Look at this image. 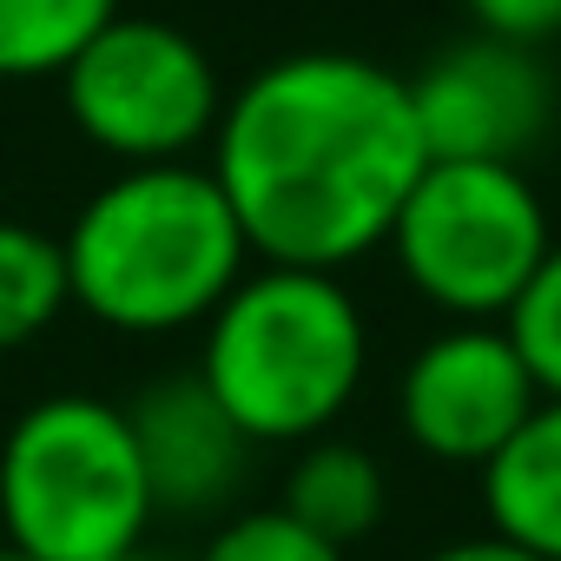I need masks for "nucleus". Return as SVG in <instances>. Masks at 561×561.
I'll return each mask as SVG.
<instances>
[{
  "mask_svg": "<svg viewBox=\"0 0 561 561\" xmlns=\"http://www.w3.org/2000/svg\"><path fill=\"white\" fill-rule=\"evenodd\" d=\"M67 305H73L67 244L41 225L0 218V351L34 344Z\"/></svg>",
  "mask_w": 561,
  "mask_h": 561,
  "instance_id": "obj_12",
  "label": "nucleus"
},
{
  "mask_svg": "<svg viewBox=\"0 0 561 561\" xmlns=\"http://www.w3.org/2000/svg\"><path fill=\"white\" fill-rule=\"evenodd\" d=\"M126 423H133L152 502L165 515H205V508H225L244 489V469H251L257 443L231 423V410L205 390L198 370L146 383L133 397Z\"/></svg>",
  "mask_w": 561,
  "mask_h": 561,
  "instance_id": "obj_9",
  "label": "nucleus"
},
{
  "mask_svg": "<svg viewBox=\"0 0 561 561\" xmlns=\"http://www.w3.org/2000/svg\"><path fill=\"white\" fill-rule=\"evenodd\" d=\"M370 370V324L337 271L264 264L244 271L231 298L205 318L198 377L231 423L264 443L324 436Z\"/></svg>",
  "mask_w": 561,
  "mask_h": 561,
  "instance_id": "obj_3",
  "label": "nucleus"
},
{
  "mask_svg": "<svg viewBox=\"0 0 561 561\" xmlns=\"http://www.w3.org/2000/svg\"><path fill=\"white\" fill-rule=\"evenodd\" d=\"M541 390L502 324H449L436 331L397 383V423L403 436L449 462V469H489V456L535 416Z\"/></svg>",
  "mask_w": 561,
  "mask_h": 561,
  "instance_id": "obj_7",
  "label": "nucleus"
},
{
  "mask_svg": "<svg viewBox=\"0 0 561 561\" xmlns=\"http://www.w3.org/2000/svg\"><path fill=\"white\" fill-rule=\"evenodd\" d=\"M489 528L561 561V397H541L535 416L482 469Z\"/></svg>",
  "mask_w": 561,
  "mask_h": 561,
  "instance_id": "obj_10",
  "label": "nucleus"
},
{
  "mask_svg": "<svg viewBox=\"0 0 561 561\" xmlns=\"http://www.w3.org/2000/svg\"><path fill=\"white\" fill-rule=\"evenodd\" d=\"M277 508L298 515L311 535L351 548V541H364L383 522V469L357 443L311 436V443H298V456L285 469V495H277Z\"/></svg>",
  "mask_w": 561,
  "mask_h": 561,
  "instance_id": "obj_11",
  "label": "nucleus"
},
{
  "mask_svg": "<svg viewBox=\"0 0 561 561\" xmlns=\"http://www.w3.org/2000/svg\"><path fill=\"white\" fill-rule=\"evenodd\" d=\"M73 305L113 331L159 337L205 324L244 277L251 238L211 165H126L67 225Z\"/></svg>",
  "mask_w": 561,
  "mask_h": 561,
  "instance_id": "obj_2",
  "label": "nucleus"
},
{
  "mask_svg": "<svg viewBox=\"0 0 561 561\" xmlns=\"http://www.w3.org/2000/svg\"><path fill=\"white\" fill-rule=\"evenodd\" d=\"M119 0H0V80H60Z\"/></svg>",
  "mask_w": 561,
  "mask_h": 561,
  "instance_id": "obj_13",
  "label": "nucleus"
},
{
  "mask_svg": "<svg viewBox=\"0 0 561 561\" xmlns=\"http://www.w3.org/2000/svg\"><path fill=\"white\" fill-rule=\"evenodd\" d=\"M462 14L476 21V34H495L535 54L561 34V0H462Z\"/></svg>",
  "mask_w": 561,
  "mask_h": 561,
  "instance_id": "obj_16",
  "label": "nucleus"
},
{
  "mask_svg": "<svg viewBox=\"0 0 561 561\" xmlns=\"http://www.w3.org/2000/svg\"><path fill=\"white\" fill-rule=\"evenodd\" d=\"M502 331L515 337L528 377L541 397H561V238L541 257V271L528 277V291L515 298V311L502 318Z\"/></svg>",
  "mask_w": 561,
  "mask_h": 561,
  "instance_id": "obj_15",
  "label": "nucleus"
},
{
  "mask_svg": "<svg viewBox=\"0 0 561 561\" xmlns=\"http://www.w3.org/2000/svg\"><path fill=\"white\" fill-rule=\"evenodd\" d=\"M410 106L430 159L522 165L554 119V87L535 47L469 34L443 47L423 73H410Z\"/></svg>",
  "mask_w": 561,
  "mask_h": 561,
  "instance_id": "obj_8",
  "label": "nucleus"
},
{
  "mask_svg": "<svg viewBox=\"0 0 561 561\" xmlns=\"http://www.w3.org/2000/svg\"><path fill=\"white\" fill-rule=\"evenodd\" d=\"M430 146L410 73L364 54H285L225 93L211 179L264 264L344 271L377 251Z\"/></svg>",
  "mask_w": 561,
  "mask_h": 561,
  "instance_id": "obj_1",
  "label": "nucleus"
},
{
  "mask_svg": "<svg viewBox=\"0 0 561 561\" xmlns=\"http://www.w3.org/2000/svg\"><path fill=\"white\" fill-rule=\"evenodd\" d=\"M159 515L119 403L60 390L14 416L0 443V522L27 561H113Z\"/></svg>",
  "mask_w": 561,
  "mask_h": 561,
  "instance_id": "obj_4",
  "label": "nucleus"
},
{
  "mask_svg": "<svg viewBox=\"0 0 561 561\" xmlns=\"http://www.w3.org/2000/svg\"><path fill=\"white\" fill-rule=\"evenodd\" d=\"M67 119L87 146L119 165H179L211 146L225 119V80L211 54L146 14H113L67 67H60Z\"/></svg>",
  "mask_w": 561,
  "mask_h": 561,
  "instance_id": "obj_6",
  "label": "nucleus"
},
{
  "mask_svg": "<svg viewBox=\"0 0 561 561\" xmlns=\"http://www.w3.org/2000/svg\"><path fill=\"white\" fill-rule=\"evenodd\" d=\"M198 561H344V548L324 541V535H311L285 508H244V515H225L211 528V541L198 548Z\"/></svg>",
  "mask_w": 561,
  "mask_h": 561,
  "instance_id": "obj_14",
  "label": "nucleus"
},
{
  "mask_svg": "<svg viewBox=\"0 0 561 561\" xmlns=\"http://www.w3.org/2000/svg\"><path fill=\"white\" fill-rule=\"evenodd\" d=\"M0 561H27V554H21V548H8V541H0Z\"/></svg>",
  "mask_w": 561,
  "mask_h": 561,
  "instance_id": "obj_19",
  "label": "nucleus"
},
{
  "mask_svg": "<svg viewBox=\"0 0 561 561\" xmlns=\"http://www.w3.org/2000/svg\"><path fill=\"white\" fill-rule=\"evenodd\" d=\"M430 561H548V554H535V548H522V541H508V535H469V541H449V548H436Z\"/></svg>",
  "mask_w": 561,
  "mask_h": 561,
  "instance_id": "obj_17",
  "label": "nucleus"
},
{
  "mask_svg": "<svg viewBox=\"0 0 561 561\" xmlns=\"http://www.w3.org/2000/svg\"><path fill=\"white\" fill-rule=\"evenodd\" d=\"M383 244L410 291L430 298L443 318L502 324L554 251V231L522 165L430 159Z\"/></svg>",
  "mask_w": 561,
  "mask_h": 561,
  "instance_id": "obj_5",
  "label": "nucleus"
},
{
  "mask_svg": "<svg viewBox=\"0 0 561 561\" xmlns=\"http://www.w3.org/2000/svg\"><path fill=\"white\" fill-rule=\"evenodd\" d=\"M113 561H165V554H152V548L139 541V548H126V554H113Z\"/></svg>",
  "mask_w": 561,
  "mask_h": 561,
  "instance_id": "obj_18",
  "label": "nucleus"
}]
</instances>
